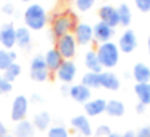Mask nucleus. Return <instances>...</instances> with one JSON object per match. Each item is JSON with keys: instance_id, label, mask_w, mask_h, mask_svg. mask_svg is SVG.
Wrapping results in <instances>:
<instances>
[{"instance_id": "1", "label": "nucleus", "mask_w": 150, "mask_h": 137, "mask_svg": "<svg viewBox=\"0 0 150 137\" xmlns=\"http://www.w3.org/2000/svg\"><path fill=\"white\" fill-rule=\"evenodd\" d=\"M48 23V13L40 3H30L24 11V24L29 30H42Z\"/></svg>"}, {"instance_id": "2", "label": "nucleus", "mask_w": 150, "mask_h": 137, "mask_svg": "<svg viewBox=\"0 0 150 137\" xmlns=\"http://www.w3.org/2000/svg\"><path fill=\"white\" fill-rule=\"evenodd\" d=\"M98 53L99 62L104 68H113L118 64L120 61V49L118 45L113 42H107V43H101V45L96 48Z\"/></svg>"}, {"instance_id": "3", "label": "nucleus", "mask_w": 150, "mask_h": 137, "mask_svg": "<svg viewBox=\"0 0 150 137\" xmlns=\"http://www.w3.org/2000/svg\"><path fill=\"white\" fill-rule=\"evenodd\" d=\"M74 27H75V23H74L72 16H70V14H66V13H59V14H56L54 19H53L51 32L56 37V40H58V38L64 37V35L70 34V32L74 30Z\"/></svg>"}, {"instance_id": "4", "label": "nucleus", "mask_w": 150, "mask_h": 137, "mask_svg": "<svg viewBox=\"0 0 150 137\" xmlns=\"http://www.w3.org/2000/svg\"><path fill=\"white\" fill-rule=\"evenodd\" d=\"M29 75L34 81H46L50 77V70H48V66L45 62V57L42 54H37L32 57L30 61V67H29Z\"/></svg>"}, {"instance_id": "5", "label": "nucleus", "mask_w": 150, "mask_h": 137, "mask_svg": "<svg viewBox=\"0 0 150 137\" xmlns=\"http://www.w3.org/2000/svg\"><path fill=\"white\" fill-rule=\"evenodd\" d=\"M27 113H29V99L24 94H19L13 99L11 102V121L19 123V121L26 120Z\"/></svg>"}, {"instance_id": "6", "label": "nucleus", "mask_w": 150, "mask_h": 137, "mask_svg": "<svg viewBox=\"0 0 150 137\" xmlns=\"http://www.w3.org/2000/svg\"><path fill=\"white\" fill-rule=\"evenodd\" d=\"M56 49L62 56V59H72L77 53V42H75L74 34H67L64 37L58 38L56 40Z\"/></svg>"}, {"instance_id": "7", "label": "nucleus", "mask_w": 150, "mask_h": 137, "mask_svg": "<svg viewBox=\"0 0 150 137\" xmlns=\"http://www.w3.org/2000/svg\"><path fill=\"white\" fill-rule=\"evenodd\" d=\"M54 73L58 77V80L62 81V85H72V81L75 80V75H77V64L72 59H64Z\"/></svg>"}, {"instance_id": "8", "label": "nucleus", "mask_w": 150, "mask_h": 137, "mask_svg": "<svg viewBox=\"0 0 150 137\" xmlns=\"http://www.w3.org/2000/svg\"><path fill=\"white\" fill-rule=\"evenodd\" d=\"M74 37H75L77 45H81V46L90 45L94 40V37H93V26L88 23H77L74 27Z\"/></svg>"}, {"instance_id": "9", "label": "nucleus", "mask_w": 150, "mask_h": 137, "mask_svg": "<svg viewBox=\"0 0 150 137\" xmlns=\"http://www.w3.org/2000/svg\"><path fill=\"white\" fill-rule=\"evenodd\" d=\"M0 45L3 49L11 51L16 46V27L13 23H5L0 27Z\"/></svg>"}, {"instance_id": "10", "label": "nucleus", "mask_w": 150, "mask_h": 137, "mask_svg": "<svg viewBox=\"0 0 150 137\" xmlns=\"http://www.w3.org/2000/svg\"><path fill=\"white\" fill-rule=\"evenodd\" d=\"M118 49L120 53H126V54H129V53H133L136 48H137V37H136L134 30H131V29H126V30L123 32V34L120 35L118 38Z\"/></svg>"}, {"instance_id": "11", "label": "nucleus", "mask_w": 150, "mask_h": 137, "mask_svg": "<svg viewBox=\"0 0 150 137\" xmlns=\"http://www.w3.org/2000/svg\"><path fill=\"white\" fill-rule=\"evenodd\" d=\"M70 126L80 134V137H93V126L86 115H75L70 120Z\"/></svg>"}, {"instance_id": "12", "label": "nucleus", "mask_w": 150, "mask_h": 137, "mask_svg": "<svg viewBox=\"0 0 150 137\" xmlns=\"http://www.w3.org/2000/svg\"><path fill=\"white\" fill-rule=\"evenodd\" d=\"M113 34H115L113 27L107 26V24L102 23V21H98V23L93 26V37H94V42H98L99 45H101V43L110 42V38L113 37Z\"/></svg>"}, {"instance_id": "13", "label": "nucleus", "mask_w": 150, "mask_h": 137, "mask_svg": "<svg viewBox=\"0 0 150 137\" xmlns=\"http://www.w3.org/2000/svg\"><path fill=\"white\" fill-rule=\"evenodd\" d=\"M99 18L102 23H105L107 26L115 29L117 26H120V18H118V11L113 5H102L99 8Z\"/></svg>"}, {"instance_id": "14", "label": "nucleus", "mask_w": 150, "mask_h": 137, "mask_svg": "<svg viewBox=\"0 0 150 137\" xmlns=\"http://www.w3.org/2000/svg\"><path fill=\"white\" fill-rule=\"evenodd\" d=\"M105 107H107V100L102 99V97H96V99L88 100L83 105V109H85V115L88 118H94V117L105 113Z\"/></svg>"}, {"instance_id": "15", "label": "nucleus", "mask_w": 150, "mask_h": 137, "mask_svg": "<svg viewBox=\"0 0 150 137\" xmlns=\"http://www.w3.org/2000/svg\"><path fill=\"white\" fill-rule=\"evenodd\" d=\"M69 97H72L75 102L78 104H86L88 100L91 99V89L83 86L81 83H77V85H70V93H69Z\"/></svg>"}, {"instance_id": "16", "label": "nucleus", "mask_w": 150, "mask_h": 137, "mask_svg": "<svg viewBox=\"0 0 150 137\" xmlns=\"http://www.w3.org/2000/svg\"><path fill=\"white\" fill-rule=\"evenodd\" d=\"M120 78L118 75H115L110 70H104L101 73V88L107 89V91H118L120 89Z\"/></svg>"}, {"instance_id": "17", "label": "nucleus", "mask_w": 150, "mask_h": 137, "mask_svg": "<svg viewBox=\"0 0 150 137\" xmlns=\"http://www.w3.org/2000/svg\"><path fill=\"white\" fill-rule=\"evenodd\" d=\"M32 124L37 131H48L51 128V115L48 113L46 110L37 112L32 118Z\"/></svg>"}, {"instance_id": "18", "label": "nucleus", "mask_w": 150, "mask_h": 137, "mask_svg": "<svg viewBox=\"0 0 150 137\" xmlns=\"http://www.w3.org/2000/svg\"><path fill=\"white\" fill-rule=\"evenodd\" d=\"M131 75H133L136 83H150V67L145 62L134 64Z\"/></svg>"}, {"instance_id": "19", "label": "nucleus", "mask_w": 150, "mask_h": 137, "mask_svg": "<svg viewBox=\"0 0 150 137\" xmlns=\"http://www.w3.org/2000/svg\"><path fill=\"white\" fill-rule=\"evenodd\" d=\"M85 67L88 68V72H94V73H102V72H104V67L99 62L96 49H90V51L85 54Z\"/></svg>"}, {"instance_id": "20", "label": "nucleus", "mask_w": 150, "mask_h": 137, "mask_svg": "<svg viewBox=\"0 0 150 137\" xmlns=\"http://www.w3.org/2000/svg\"><path fill=\"white\" fill-rule=\"evenodd\" d=\"M45 57V62H46V66H48V70L50 72H56L59 68V66L62 64V56L59 54V51L56 48H51V49H48V51L43 54Z\"/></svg>"}, {"instance_id": "21", "label": "nucleus", "mask_w": 150, "mask_h": 137, "mask_svg": "<svg viewBox=\"0 0 150 137\" xmlns=\"http://www.w3.org/2000/svg\"><path fill=\"white\" fill-rule=\"evenodd\" d=\"M13 136L15 137H35V128L29 120H23L16 123L13 129Z\"/></svg>"}, {"instance_id": "22", "label": "nucleus", "mask_w": 150, "mask_h": 137, "mask_svg": "<svg viewBox=\"0 0 150 137\" xmlns=\"http://www.w3.org/2000/svg\"><path fill=\"white\" fill-rule=\"evenodd\" d=\"M126 112V107L120 99H110L107 100V107H105V113L112 118H121Z\"/></svg>"}, {"instance_id": "23", "label": "nucleus", "mask_w": 150, "mask_h": 137, "mask_svg": "<svg viewBox=\"0 0 150 137\" xmlns=\"http://www.w3.org/2000/svg\"><path fill=\"white\" fill-rule=\"evenodd\" d=\"M30 42H32V35L30 30L26 26L23 27H16V45L23 49H29L30 48Z\"/></svg>"}, {"instance_id": "24", "label": "nucleus", "mask_w": 150, "mask_h": 137, "mask_svg": "<svg viewBox=\"0 0 150 137\" xmlns=\"http://www.w3.org/2000/svg\"><path fill=\"white\" fill-rule=\"evenodd\" d=\"M134 94L137 96L139 102L144 105H150V83H136Z\"/></svg>"}, {"instance_id": "25", "label": "nucleus", "mask_w": 150, "mask_h": 137, "mask_svg": "<svg viewBox=\"0 0 150 137\" xmlns=\"http://www.w3.org/2000/svg\"><path fill=\"white\" fill-rule=\"evenodd\" d=\"M81 85L86 86L90 89H98L101 88V73H94V72H85L81 77Z\"/></svg>"}, {"instance_id": "26", "label": "nucleus", "mask_w": 150, "mask_h": 137, "mask_svg": "<svg viewBox=\"0 0 150 137\" xmlns=\"http://www.w3.org/2000/svg\"><path fill=\"white\" fill-rule=\"evenodd\" d=\"M18 54L15 51H8V49H0V72H5L6 68L11 66L13 62H16Z\"/></svg>"}, {"instance_id": "27", "label": "nucleus", "mask_w": 150, "mask_h": 137, "mask_svg": "<svg viewBox=\"0 0 150 137\" xmlns=\"http://www.w3.org/2000/svg\"><path fill=\"white\" fill-rule=\"evenodd\" d=\"M117 11H118V18H120V26L128 27L131 24V21H133V11H131V8L126 3H120L117 6Z\"/></svg>"}, {"instance_id": "28", "label": "nucleus", "mask_w": 150, "mask_h": 137, "mask_svg": "<svg viewBox=\"0 0 150 137\" xmlns=\"http://www.w3.org/2000/svg\"><path fill=\"white\" fill-rule=\"evenodd\" d=\"M19 75H21V66H19L18 62H13L11 66L6 68L5 72H3L2 77L5 78V80H8L10 83H13L18 77H19Z\"/></svg>"}, {"instance_id": "29", "label": "nucleus", "mask_w": 150, "mask_h": 137, "mask_svg": "<svg viewBox=\"0 0 150 137\" xmlns=\"http://www.w3.org/2000/svg\"><path fill=\"white\" fill-rule=\"evenodd\" d=\"M46 137H70V132L66 126L54 124L46 131Z\"/></svg>"}, {"instance_id": "30", "label": "nucleus", "mask_w": 150, "mask_h": 137, "mask_svg": "<svg viewBox=\"0 0 150 137\" xmlns=\"http://www.w3.org/2000/svg\"><path fill=\"white\" fill-rule=\"evenodd\" d=\"M112 134V128L109 124H99L93 129V137H109Z\"/></svg>"}, {"instance_id": "31", "label": "nucleus", "mask_w": 150, "mask_h": 137, "mask_svg": "<svg viewBox=\"0 0 150 137\" xmlns=\"http://www.w3.org/2000/svg\"><path fill=\"white\" fill-rule=\"evenodd\" d=\"M96 0H75V8L78 11L85 13V11H90V10L94 6Z\"/></svg>"}, {"instance_id": "32", "label": "nucleus", "mask_w": 150, "mask_h": 137, "mask_svg": "<svg viewBox=\"0 0 150 137\" xmlns=\"http://www.w3.org/2000/svg\"><path fill=\"white\" fill-rule=\"evenodd\" d=\"M134 5L141 13H149L150 11V0H134Z\"/></svg>"}, {"instance_id": "33", "label": "nucleus", "mask_w": 150, "mask_h": 137, "mask_svg": "<svg viewBox=\"0 0 150 137\" xmlns=\"http://www.w3.org/2000/svg\"><path fill=\"white\" fill-rule=\"evenodd\" d=\"M11 89H13V83H10L8 80H5V78L0 75V91H2V94L11 93Z\"/></svg>"}, {"instance_id": "34", "label": "nucleus", "mask_w": 150, "mask_h": 137, "mask_svg": "<svg viewBox=\"0 0 150 137\" xmlns=\"http://www.w3.org/2000/svg\"><path fill=\"white\" fill-rule=\"evenodd\" d=\"M136 137H150V124L139 128V131H136Z\"/></svg>"}, {"instance_id": "35", "label": "nucleus", "mask_w": 150, "mask_h": 137, "mask_svg": "<svg viewBox=\"0 0 150 137\" xmlns=\"http://www.w3.org/2000/svg\"><path fill=\"white\" fill-rule=\"evenodd\" d=\"M2 13L11 16V14L15 13V5H13V3H10V2L5 3V5H2Z\"/></svg>"}, {"instance_id": "36", "label": "nucleus", "mask_w": 150, "mask_h": 137, "mask_svg": "<svg viewBox=\"0 0 150 137\" xmlns=\"http://www.w3.org/2000/svg\"><path fill=\"white\" fill-rule=\"evenodd\" d=\"M69 93H70V85H61V94L69 96Z\"/></svg>"}, {"instance_id": "37", "label": "nucleus", "mask_w": 150, "mask_h": 137, "mask_svg": "<svg viewBox=\"0 0 150 137\" xmlns=\"http://www.w3.org/2000/svg\"><path fill=\"white\" fill-rule=\"evenodd\" d=\"M145 109H147V105H144V104H141V102H137V105H136V112H137L139 115H142L145 112Z\"/></svg>"}, {"instance_id": "38", "label": "nucleus", "mask_w": 150, "mask_h": 137, "mask_svg": "<svg viewBox=\"0 0 150 137\" xmlns=\"http://www.w3.org/2000/svg\"><path fill=\"white\" fill-rule=\"evenodd\" d=\"M5 134H8V129H6V126L2 123V120H0V137L5 136Z\"/></svg>"}, {"instance_id": "39", "label": "nucleus", "mask_w": 150, "mask_h": 137, "mask_svg": "<svg viewBox=\"0 0 150 137\" xmlns=\"http://www.w3.org/2000/svg\"><path fill=\"white\" fill-rule=\"evenodd\" d=\"M123 137H136V131H126V132H123Z\"/></svg>"}, {"instance_id": "40", "label": "nucleus", "mask_w": 150, "mask_h": 137, "mask_svg": "<svg viewBox=\"0 0 150 137\" xmlns=\"http://www.w3.org/2000/svg\"><path fill=\"white\" fill-rule=\"evenodd\" d=\"M32 100H34V102H42L43 99H42V97L38 96V94H34V96H32Z\"/></svg>"}, {"instance_id": "41", "label": "nucleus", "mask_w": 150, "mask_h": 137, "mask_svg": "<svg viewBox=\"0 0 150 137\" xmlns=\"http://www.w3.org/2000/svg\"><path fill=\"white\" fill-rule=\"evenodd\" d=\"M109 137H123V134H120V132H115V131H112V134H110Z\"/></svg>"}, {"instance_id": "42", "label": "nucleus", "mask_w": 150, "mask_h": 137, "mask_svg": "<svg viewBox=\"0 0 150 137\" xmlns=\"http://www.w3.org/2000/svg\"><path fill=\"white\" fill-rule=\"evenodd\" d=\"M147 51H149V56H150V35H149V38H147Z\"/></svg>"}, {"instance_id": "43", "label": "nucleus", "mask_w": 150, "mask_h": 137, "mask_svg": "<svg viewBox=\"0 0 150 137\" xmlns=\"http://www.w3.org/2000/svg\"><path fill=\"white\" fill-rule=\"evenodd\" d=\"M2 137H15V136H13V134H10V132H8V134H5V136H2Z\"/></svg>"}, {"instance_id": "44", "label": "nucleus", "mask_w": 150, "mask_h": 137, "mask_svg": "<svg viewBox=\"0 0 150 137\" xmlns=\"http://www.w3.org/2000/svg\"><path fill=\"white\" fill-rule=\"evenodd\" d=\"M21 2H26L27 3V2H32V0H21Z\"/></svg>"}, {"instance_id": "45", "label": "nucleus", "mask_w": 150, "mask_h": 137, "mask_svg": "<svg viewBox=\"0 0 150 137\" xmlns=\"http://www.w3.org/2000/svg\"><path fill=\"white\" fill-rule=\"evenodd\" d=\"M0 96H2V91H0Z\"/></svg>"}, {"instance_id": "46", "label": "nucleus", "mask_w": 150, "mask_h": 137, "mask_svg": "<svg viewBox=\"0 0 150 137\" xmlns=\"http://www.w3.org/2000/svg\"><path fill=\"white\" fill-rule=\"evenodd\" d=\"M67 2H70V0H67Z\"/></svg>"}]
</instances>
